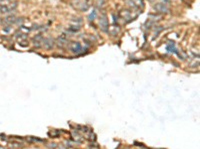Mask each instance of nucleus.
<instances>
[{
  "label": "nucleus",
  "mask_w": 200,
  "mask_h": 149,
  "mask_svg": "<svg viewBox=\"0 0 200 149\" xmlns=\"http://www.w3.org/2000/svg\"><path fill=\"white\" fill-rule=\"evenodd\" d=\"M68 48L73 54H80L82 52V50H83V48H82L81 44L79 42H71L69 44V46H68Z\"/></svg>",
  "instance_id": "7ed1b4c3"
},
{
  "label": "nucleus",
  "mask_w": 200,
  "mask_h": 149,
  "mask_svg": "<svg viewBox=\"0 0 200 149\" xmlns=\"http://www.w3.org/2000/svg\"><path fill=\"white\" fill-rule=\"evenodd\" d=\"M99 27L103 32H108V18L105 13L101 14L99 17Z\"/></svg>",
  "instance_id": "f03ea898"
},
{
  "label": "nucleus",
  "mask_w": 200,
  "mask_h": 149,
  "mask_svg": "<svg viewBox=\"0 0 200 149\" xmlns=\"http://www.w3.org/2000/svg\"><path fill=\"white\" fill-rule=\"evenodd\" d=\"M120 14L123 19H131V12L128 10H122Z\"/></svg>",
  "instance_id": "1a4fd4ad"
},
{
  "label": "nucleus",
  "mask_w": 200,
  "mask_h": 149,
  "mask_svg": "<svg viewBox=\"0 0 200 149\" xmlns=\"http://www.w3.org/2000/svg\"><path fill=\"white\" fill-rule=\"evenodd\" d=\"M10 31H11V27H10V25H7V26H5V27H3L4 33H9Z\"/></svg>",
  "instance_id": "4468645a"
},
{
  "label": "nucleus",
  "mask_w": 200,
  "mask_h": 149,
  "mask_svg": "<svg viewBox=\"0 0 200 149\" xmlns=\"http://www.w3.org/2000/svg\"><path fill=\"white\" fill-rule=\"evenodd\" d=\"M15 37L17 38L18 40H20V42L22 41V40H26L27 39V35H26L25 33H22V32H17V33L15 34Z\"/></svg>",
  "instance_id": "9d476101"
},
{
  "label": "nucleus",
  "mask_w": 200,
  "mask_h": 149,
  "mask_svg": "<svg viewBox=\"0 0 200 149\" xmlns=\"http://www.w3.org/2000/svg\"><path fill=\"white\" fill-rule=\"evenodd\" d=\"M17 6H18V2L16 1L10 2L8 4H2L0 6V13H4V14L10 13V12L14 11L17 8Z\"/></svg>",
  "instance_id": "f257e3e1"
},
{
  "label": "nucleus",
  "mask_w": 200,
  "mask_h": 149,
  "mask_svg": "<svg viewBox=\"0 0 200 149\" xmlns=\"http://www.w3.org/2000/svg\"><path fill=\"white\" fill-rule=\"evenodd\" d=\"M3 22L5 24H7V25H12V24H14L16 22V17L14 15H9L4 18Z\"/></svg>",
  "instance_id": "6e6552de"
},
{
  "label": "nucleus",
  "mask_w": 200,
  "mask_h": 149,
  "mask_svg": "<svg viewBox=\"0 0 200 149\" xmlns=\"http://www.w3.org/2000/svg\"><path fill=\"white\" fill-rule=\"evenodd\" d=\"M112 17H113V20H114V23L118 21V17H117V16H115V14H112Z\"/></svg>",
  "instance_id": "f3484780"
},
{
  "label": "nucleus",
  "mask_w": 200,
  "mask_h": 149,
  "mask_svg": "<svg viewBox=\"0 0 200 149\" xmlns=\"http://www.w3.org/2000/svg\"><path fill=\"white\" fill-rule=\"evenodd\" d=\"M166 50L169 52V53H173V54H176L177 56H179L180 58H182L181 57V55L179 54V52L177 51V49H176V47H175V44H174V42H171V41H169L168 42V44H167V46H166Z\"/></svg>",
  "instance_id": "423d86ee"
},
{
  "label": "nucleus",
  "mask_w": 200,
  "mask_h": 149,
  "mask_svg": "<svg viewBox=\"0 0 200 149\" xmlns=\"http://www.w3.org/2000/svg\"><path fill=\"white\" fill-rule=\"evenodd\" d=\"M11 145H14V147H21V144L19 143H11Z\"/></svg>",
  "instance_id": "a211bd4d"
},
{
  "label": "nucleus",
  "mask_w": 200,
  "mask_h": 149,
  "mask_svg": "<svg viewBox=\"0 0 200 149\" xmlns=\"http://www.w3.org/2000/svg\"><path fill=\"white\" fill-rule=\"evenodd\" d=\"M80 30V26L79 25H73V26H70L68 28V31L69 32H72V33H76Z\"/></svg>",
  "instance_id": "9b49d317"
},
{
  "label": "nucleus",
  "mask_w": 200,
  "mask_h": 149,
  "mask_svg": "<svg viewBox=\"0 0 200 149\" xmlns=\"http://www.w3.org/2000/svg\"><path fill=\"white\" fill-rule=\"evenodd\" d=\"M153 9L158 13H167L169 11L168 6L166 5V3H162V2H158V3L153 5Z\"/></svg>",
  "instance_id": "20e7f679"
},
{
  "label": "nucleus",
  "mask_w": 200,
  "mask_h": 149,
  "mask_svg": "<svg viewBox=\"0 0 200 149\" xmlns=\"http://www.w3.org/2000/svg\"><path fill=\"white\" fill-rule=\"evenodd\" d=\"M96 17V10H92V12L89 14V16H88V19H89V21H93L94 19H95Z\"/></svg>",
  "instance_id": "ddd939ff"
},
{
  "label": "nucleus",
  "mask_w": 200,
  "mask_h": 149,
  "mask_svg": "<svg viewBox=\"0 0 200 149\" xmlns=\"http://www.w3.org/2000/svg\"><path fill=\"white\" fill-rule=\"evenodd\" d=\"M96 5H97L98 8H102V6L104 5V0H98Z\"/></svg>",
  "instance_id": "2eb2a0df"
},
{
  "label": "nucleus",
  "mask_w": 200,
  "mask_h": 149,
  "mask_svg": "<svg viewBox=\"0 0 200 149\" xmlns=\"http://www.w3.org/2000/svg\"><path fill=\"white\" fill-rule=\"evenodd\" d=\"M42 45H43L44 47L46 48V49L50 50V49H52V48L54 47V45H55V42H54V40L52 39V38H50V37L45 38V39L43 38V41H42Z\"/></svg>",
  "instance_id": "39448f33"
},
{
  "label": "nucleus",
  "mask_w": 200,
  "mask_h": 149,
  "mask_svg": "<svg viewBox=\"0 0 200 149\" xmlns=\"http://www.w3.org/2000/svg\"><path fill=\"white\" fill-rule=\"evenodd\" d=\"M42 41H43V37H42L41 34H37V35L33 38V44H34V46H36L37 48L42 46V44H41Z\"/></svg>",
  "instance_id": "0eeeda50"
},
{
  "label": "nucleus",
  "mask_w": 200,
  "mask_h": 149,
  "mask_svg": "<svg viewBox=\"0 0 200 149\" xmlns=\"http://www.w3.org/2000/svg\"><path fill=\"white\" fill-rule=\"evenodd\" d=\"M73 22L76 24V25H77V23H78V24H81V23H82V19H81V18H76V20L74 19Z\"/></svg>",
  "instance_id": "dca6fc26"
},
{
  "label": "nucleus",
  "mask_w": 200,
  "mask_h": 149,
  "mask_svg": "<svg viewBox=\"0 0 200 149\" xmlns=\"http://www.w3.org/2000/svg\"><path fill=\"white\" fill-rule=\"evenodd\" d=\"M133 2H134V4H135V6H136V8H139V7L142 8L143 6H144V3H143V0H133Z\"/></svg>",
  "instance_id": "f8f14e48"
},
{
  "label": "nucleus",
  "mask_w": 200,
  "mask_h": 149,
  "mask_svg": "<svg viewBox=\"0 0 200 149\" xmlns=\"http://www.w3.org/2000/svg\"><path fill=\"white\" fill-rule=\"evenodd\" d=\"M11 1V0H0V2H2V3H5V2H9Z\"/></svg>",
  "instance_id": "6ab92c4d"
}]
</instances>
